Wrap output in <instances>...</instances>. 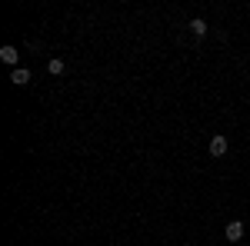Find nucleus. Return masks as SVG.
I'll return each instance as SVG.
<instances>
[{
    "mask_svg": "<svg viewBox=\"0 0 250 246\" xmlns=\"http://www.w3.org/2000/svg\"><path fill=\"white\" fill-rule=\"evenodd\" d=\"M0 60H3V63H10V67L17 70V60H20L17 47H10V43H7V47H0Z\"/></svg>",
    "mask_w": 250,
    "mask_h": 246,
    "instance_id": "obj_2",
    "label": "nucleus"
},
{
    "mask_svg": "<svg viewBox=\"0 0 250 246\" xmlns=\"http://www.w3.org/2000/svg\"><path fill=\"white\" fill-rule=\"evenodd\" d=\"M10 83H17V87H27V83H30V70H27V67H17V70L10 74Z\"/></svg>",
    "mask_w": 250,
    "mask_h": 246,
    "instance_id": "obj_4",
    "label": "nucleus"
},
{
    "mask_svg": "<svg viewBox=\"0 0 250 246\" xmlns=\"http://www.w3.org/2000/svg\"><path fill=\"white\" fill-rule=\"evenodd\" d=\"M47 70H50L54 76H60V74H63V60H57V57H54V60H47Z\"/></svg>",
    "mask_w": 250,
    "mask_h": 246,
    "instance_id": "obj_6",
    "label": "nucleus"
},
{
    "mask_svg": "<svg viewBox=\"0 0 250 246\" xmlns=\"http://www.w3.org/2000/svg\"><path fill=\"white\" fill-rule=\"evenodd\" d=\"M207 150H210V156H224V153H227V136H224V133H213Z\"/></svg>",
    "mask_w": 250,
    "mask_h": 246,
    "instance_id": "obj_1",
    "label": "nucleus"
},
{
    "mask_svg": "<svg viewBox=\"0 0 250 246\" xmlns=\"http://www.w3.org/2000/svg\"><path fill=\"white\" fill-rule=\"evenodd\" d=\"M224 233H227V240H233V243H237V240H244V223H240V220H230Z\"/></svg>",
    "mask_w": 250,
    "mask_h": 246,
    "instance_id": "obj_3",
    "label": "nucleus"
},
{
    "mask_svg": "<svg viewBox=\"0 0 250 246\" xmlns=\"http://www.w3.org/2000/svg\"><path fill=\"white\" fill-rule=\"evenodd\" d=\"M190 34H193V37H207V23H204L200 17H193L190 20Z\"/></svg>",
    "mask_w": 250,
    "mask_h": 246,
    "instance_id": "obj_5",
    "label": "nucleus"
}]
</instances>
